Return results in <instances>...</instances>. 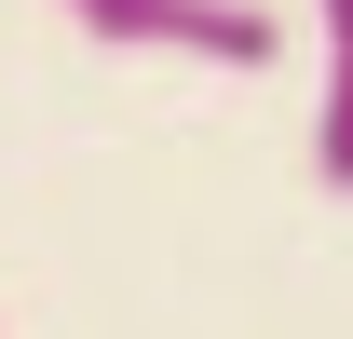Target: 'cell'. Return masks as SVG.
<instances>
[{
	"label": "cell",
	"mask_w": 353,
	"mask_h": 339,
	"mask_svg": "<svg viewBox=\"0 0 353 339\" xmlns=\"http://www.w3.org/2000/svg\"><path fill=\"white\" fill-rule=\"evenodd\" d=\"M326 14V109H312V176L353 190V0H312Z\"/></svg>",
	"instance_id": "7a4b0ae2"
},
{
	"label": "cell",
	"mask_w": 353,
	"mask_h": 339,
	"mask_svg": "<svg viewBox=\"0 0 353 339\" xmlns=\"http://www.w3.org/2000/svg\"><path fill=\"white\" fill-rule=\"evenodd\" d=\"M95 41H123V54H190V68H272V14H259V0H123Z\"/></svg>",
	"instance_id": "6da1fadb"
},
{
	"label": "cell",
	"mask_w": 353,
	"mask_h": 339,
	"mask_svg": "<svg viewBox=\"0 0 353 339\" xmlns=\"http://www.w3.org/2000/svg\"><path fill=\"white\" fill-rule=\"evenodd\" d=\"M68 14H82V28H109V14H123V0H68Z\"/></svg>",
	"instance_id": "3957f363"
}]
</instances>
